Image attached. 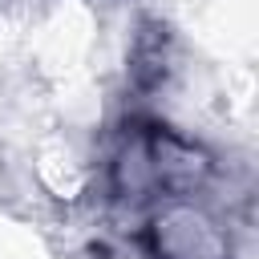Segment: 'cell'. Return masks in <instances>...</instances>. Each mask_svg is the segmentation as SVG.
<instances>
[{
	"label": "cell",
	"mask_w": 259,
	"mask_h": 259,
	"mask_svg": "<svg viewBox=\"0 0 259 259\" xmlns=\"http://www.w3.org/2000/svg\"><path fill=\"white\" fill-rule=\"evenodd\" d=\"M146 243L154 259H227V235L219 231V223L186 202L154 214Z\"/></svg>",
	"instance_id": "6da1fadb"
}]
</instances>
